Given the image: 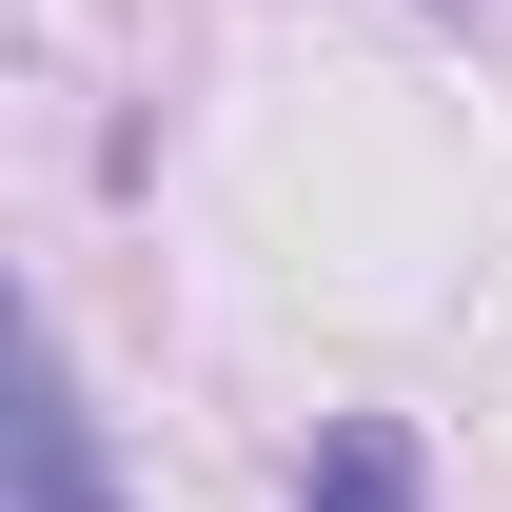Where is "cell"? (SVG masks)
Masks as SVG:
<instances>
[{
    "label": "cell",
    "mask_w": 512,
    "mask_h": 512,
    "mask_svg": "<svg viewBox=\"0 0 512 512\" xmlns=\"http://www.w3.org/2000/svg\"><path fill=\"white\" fill-rule=\"evenodd\" d=\"M20 512H119V473H99V394H79L60 335L20 355Z\"/></svg>",
    "instance_id": "cell-1"
},
{
    "label": "cell",
    "mask_w": 512,
    "mask_h": 512,
    "mask_svg": "<svg viewBox=\"0 0 512 512\" xmlns=\"http://www.w3.org/2000/svg\"><path fill=\"white\" fill-rule=\"evenodd\" d=\"M316 512H414V453L394 434H316Z\"/></svg>",
    "instance_id": "cell-2"
}]
</instances>
